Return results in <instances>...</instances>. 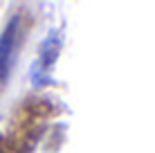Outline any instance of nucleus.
Wrapping results in <instances>:
<instances>
[{"label": "nucleus", "instance_id": "obj_1", "mask_svg": "<svg viewBox=\"0 0 155 153\" xmlns=\"http://www.w3.org/2000/svg\"><path fill=\"white\" fill-rule=\"evenodd\" d=\"M18 34H20V16H14L2 29L0 36V83H5L12 75V68L18 52Z\"/></svg>", "mask_w": 155, "mask_h": 153}, {"label": "nucleus", "instance_id": "obj_2", "mask_svg": "<svg viewBox=\"0 0 155 153\" xmlns=\"http://www.w3.org/2000/svg\"><path fill=\"white\" fill-rule=\"evenodd\" d=\"M56 54H58V38H56V34H50L45 38V43H43V47H41V56H38V61H36V70H38L41 75L47 72L52 68V63H54Z\"/></svg>", "mask_w": 155, "mask_h": 153}]
</instances>
